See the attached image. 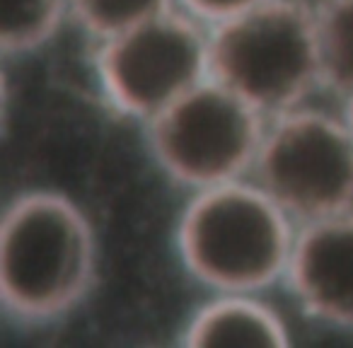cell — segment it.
Segmentation results:
<instances>
[{
  "label": "cell",
  "mask_w": 353,
  "mask_h": 348,
  "mask_svg": "<svg viewBox=\"0 0 353 348\" xmlns=\"http://www.w3.org/2000/svg\"><path fill=\"white\" fill-rule=\"evenodd\" d=\"M254 182L300 225L353 208V133L346 119L290 109L264 131Z\"/></svg>",
  "instance_id": "obj_5"
},
{
  "label": "cell",
  "mask_w": 353,
  "mask_h": 348,
  "mask_svg": "<svg viewBox=\"0 0 353 348\" xmlns=\"http://www.w3.org/2000/svg\"><path fill=\"white\" fill-rule=\"evenodd\" d=\"M293 242V218L245 179L196 189L176 225L182 264L216 293H256L283 278Z\"/></svg>",
  "instance_id": "obj_2"
},
{
  "label": "cell",
  "mask_w": 353,
  "mask_h": 348,
  "mask_svg": "<svg viewBox=\"0 0 353 348\" xmlns=\"http://www.w3.org/2000/svg\"><path fill=\"white\" fill-rule=\"evenodd\" d=\"M97 278V240L85 211L59 192L17 194L0 225V300L17 324L70 314Z\"/></svg>",
  "instance_id": "obj_1"
},
{
  "label": "cell",
  "mask_w": 353,
  "mask_h": 348,
  "mask_svg": "<svg viewBox=\"0 0 353 348\" xmlns=\"http://www.w3.org/2000/svg\"><path fill=\"white\" fill-rule=\"evenodd\" d=\"M187 346H285L288 327L254 293H216L192 314Z\"/></svg>",
  "instance_id": "obj_8"
},
{
  "label": "cell",
  "mask_w": 353,
  "mask_h": 348,
  "mask_svg": "<svg viewBox=\"0 0 353 348\" xmlns=\"http://www.w3.org/2000/svg\"><path fill=\"white\" fill-rule=\"evenodd\" d=\"M348 112H346V123H348V128H351V133H353V94H348Z\"/></svg>",
  "instance_id": "obj_13"
},
{
  "label": "cell",
  "mask_w": 353,
  "mask_h": 348,
  "mask_svg": "<svg viewBox=\"0 0 353 348\" xmlns=\"http://www.w3.org/2000/svg\"><path fill=\"white\" fill-rule=\"evenodd\" d=\"M208 70L261 114L300 107L324 80L314 10L300 0H261L218 22L208 34Z\"/></svg>",
  "instance_id": "obj_3"
},
{
  "label": "cell",
  "mask_w": 353,
  "mask_h": 348,
  "mask_svg": "<svg viewBox=\"0 0 353 348\" xmlns=\"http://www.w3.org/2000/svg\"><path fill=\"white\" fill-rule=\"evenodd\" d=\"M283 278L310 317L353 331V208L303 223Z\"/></svg>",
  "instance_id": "obj_7"
},
{
  "label": "cell",
  "mask_w": 353,
  "mask_h": 348,
  "mask_svg": "<svg viewBox=\"0 0 353 348\" xmlns=\"http://www.w3.org/2000/svg\"><path fill=\"white\" fill-rule=\"evenodd\" d=\"M170 8L172 0H70V12L99 41L112 39Z\"/></svg>",
  "instance_id": "obj_11"
},
{
  "label": "cell",
  "mask_w": 353,
  "mask_h": 348,
  "mask_svg": "<svg viewBox=\"0 0 353 348\" xmlns=\"http://www.w3.org/2000/svg\"><path fill=\"white\" fill-rule=\"evenodd\" d=\"M65 12H70V0H3V51L8 56L37 51L56 34Z\"/></svg>",
  "instance_id": "obj_10"
},
{
  "label": "cell",
  "mask_w": 353,
  "mask_h": 348,
  "mask_svg": "<svg viewBox=\"0 0 353 348\" xmlns=\"http://www.w3.org/2000/svg\"><path fill=\"white\" fill-rule=\"evenodd\" d=\"M145 123L155 162L194 192L245 177L266 131L259 109L211 75Z\"/></svg>",
  "instance_id": "obj_4"
},
{
  "label": "cell",
  "mask_w": 353,
  "mask_h": 348,
  "mask_svg": "<svg viewBox=\"0 0 353 348\" xmlns=\"http://www.w3.org/2000/svg\"><path fill=\"white\" fill-rule=\"evenodd\" d=\"M259 3L261 0H182L187 12H192L194 17L211 20L213 25L230 20V17L240 15V12L250 10V8L259 6Z\"/></svg>",
  "instance_id": "obj_12"
},
{
  "label": "cell",
  "mask_w": 353,
  "mask_h": 348,
  "mask_svg": "<svg viewBox=\"0 0 353 348\" xmlns=\"http://www.w3.org/2000/svg\"><path fill=\"white\" fill-rule=\"evenodd\" d=\"M97 70L114 107L148 121L211 75L208 37L192 12L170 8L104 39Z\"/></svg>",
  "instance_id": "obj_6"
},
{
  "label": "cell",
  "mask_w": 353,
  "mask_h": 348,
  "mask_svg": "<svg viewBox=\"0 0 353 348\" xmlns=\"http://www.w3.org/2000/svg\"><path fill=\"white\" fill-rule=\"evenodd\" d=\"M314 20L324 83L353 94V0H322Z\"/></svg>",
  "instance_id": "obj_9"
}]
</instances>
